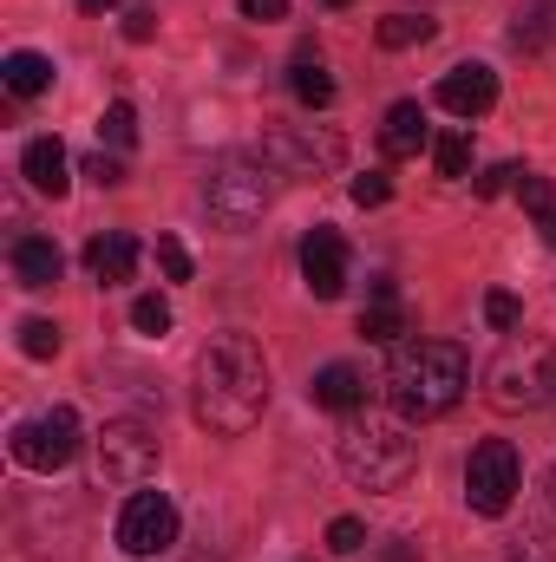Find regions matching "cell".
I'll list each match as a JSON object with an SVG mask.
<instances>
[{
	"label": "cell",
	"instance_id": "cell-1",
	"mask_svg": "<svg viewBox=\"0 0 556 562\" xmlns=\"http://www.w3.org/2000/svg\"><path fill=\"white\" fill-rule=\"evenodd\" d=\"M269 413V360L249 334H216L197 353V419L223 438L249 431Z\"/></svg>",
	"mask_w": 556,
	"mask_h": 562
},
{
	"label": "cell",
	"instance_id": "cell-2",
	"mask_svg": "<svg viewBox=\"0 0 556 562\" xmlns=\"http://www.w3.org/2000/svg\"><path fill=\"white\" fill-rule=\"evenodd\" d=\"M465 386H471V360H465L458 340H407V347L393 353V373H387L393 413L413 419V425L445 419V413L465 400Z\"/></svg>",
	"mask_w": 556,
	"mask_h": 562
},
{
	"label": "cell",
	"instance_id": "cell-3",
	"mask_svg": "<svg viewBox=\"0 0 556 562\" xmlns=\"http://www.w3.org/2000/svg\"><path fill=\"white\" fill-rule=\"evenodd\" d=\"M341 471L360 491H407L419 471L413 419H400V413H354L347 431H341Z\"/></svg>",
	"mask_w": 556,
	"mask_h": 562
},
{
	"label": "cell",
	"instance_id": "cell-4",
	"mask_svg": "<svg viewBox=\"0 0 556 562\" xmlns=\"http://www.w3.org/2000/svg\"><path fill=\"white\" fill-rule=\"evenodd\" d=\"M269 203H276V164L263 150H223V157H210V170H203V210H210V223L249 229V223H263Z\"/></svg>",
	"mask_w": 556,
	"mask_h": 562
},
{
	"label": "cell",
	"instance_id": "cell-5",
	"mask_svg": "<svg viewBox=\"0 0 556 562\" xmlns=\"http://www.w3.org/2000/svg\"><path fill=\"white\" fill-rule=\"evenodd\" d=\"M485 393H491V406H498V413H537V406H551V393H556V347H551V340H511V347L491 360Z\"/></svg>",
	"mask_w": 556,
	"mask_h": 562
},
{
	"label": "cell",
	"instance_id": "cell-6",
	"mask_svg": "<svg viewBox=\"0 0 556 562\" xmlns=\"http://www.w3.org/2000/svg\"><path fill=\"white\" fill-rule=\"evenodd\" d=\"M7 451H13L20 471H40V477L66 471V464L79 458V413H73V406H53V413H40V419L13 425Z\"/></svg>",
	"mask_w": 556,
	"mask_h": 562
},
{
	"label": "cell",
	"instance_id": "cell-7",
	"mask_svg": "<svg viewBox=\"0 0 556 562\" xmlns=\"http://www.w3.org/2000/svg\"><path fill=\"white\" fill-rule=\"evenodd\" d=\"M518 491H524L518 451H511L504 438H485V445L471 451V464H465V504H471L478 517H504V510L518 504Z\"/></svg>",
	"mask_w": 556,
	"mask_h": 562
},
{
	"label": "cell",
	"instance_id": "cell-8",
	"mask_svg": "<svg viewBox=\"0 0 556 562\" xmlns=\"http://www.w3.org/2000/svg\"><path fill=\"white\" fill-rule=\"evenodd\" d=\"M263 157L276 164V177H327V170H341L347 144L334 132H314V125H281L263 138Z\"/></svg>",
	"mask_w": 556,
	"mask_h": 562
},
{
	"label": "cell",
	"instance_id": "cell-9",
	"mask_svg": "<svg viewBox=\"0 0 556 562\" xmlns=\"http://www.w3.org/2000/svg\"><path fill=\"white\" fill-rule=\"evenodd\" d=\"M151 471H157V431L144 419H105V431H99V477L144 484Z\"/></svg>",
	"mask_w": 556,
	"mask_h": 562
},
{
	"label": "cell",
	"instance_id": "cell-10",
	"mask_svg": "<svg viewBox=\"0 0 556 562\" xmlns=\"http://www.w3.org/2000/svg\"><path fill=\"white\" fill-rule=\"evenodd\" d=\"M177 543V504L164 491H132V504L119 510V550L125 557H164Z\"/></svg>",
	"mask_w": 556,
	"mask_h": 562
},
{
	"label": "cell",
	"instance_id": "cell-11",
	"mask_svg": "<svg viewBox=\"0 0 556 562\" xmlns=\"http://www.w3.org/2000/svg\"><path fill=\"white\" fill-rule=\"evenodd\" d=\"M301 281H308V294L314 301H341V288H347V243H341V229H308L301 236Z\"/></svg>",
	"mask_w": 556,
	"mask_h": 562
},
{
	"label": "cell",
	"instance_id": "cell-12",
	"mask_svg": "<svg viewBox=\"0 0 556 562\" xmlns=\"http://www.w3.org/2000/svg\"><path fill=\"white\" fill-rule=\"evenodd\" d=\"M438 105H445L452 119H465V125L485 119V112L498 105V72L478 66V59H471V66H452V72L438 79Z\"/></svg>",
	"mask_w": 556,
	"mask_h": 562
},
{
	"label": "cell",
	"instance_id": "cell-13",
	"mask_svg": "<svg viewBox=\"0 0 556 562\" xmlns=\"http://www.w3.org/2000/svg\"><path fill=\"white\" fill-rule=\"evenodd\" d=\"M400 334H407V301H400V288L380 276L367 288V307H360V340H374V347H400Z\"/></svg>",
	"mask_w": 556,
	"mask_h": 562
},
{
	"label": "cell",
	"instance_id": "cell-14",
	"mask_svg": "<svg viewBox=\"0 0 556 562\" xmlns=\"http://www.w3.org/2000/svg\"><path fill=\"white\" fill-rule=\"evenodd\" d=\"M20 177H26L40 196H66V190H73V157H66V144L33 138L26 150H20Z\"/></svg>",
	"mask_w": 556,
	"mask_h": 562
},
{
	"label": "cell",
	"instance_id": "cell-15",
	"mask_svg": "<svg viewBox=\"0 0 556 562\" xmlns=\"http://www.w3.org/2000/svg\"><path fill=\"white\" fill-rule=\"evenodd\" d=\"M380 150H387V157H419V150H432V125H425V105H419V99L387 105V119H380Z\"/></svg>",
	"mask_w": 556,
	"mask_h": 562
},
{
	"label": "cell",
	"instance_id": "cell-16",
	"mask_svg": "<svg viewBox=\"0 0 556 562\" xmlns=\"http://www.w3.org/2000/svg\"><path fill=\"white\" fill-rule=\"evenodd\" d=\"M86 269H92L99 288L132 281V269H138V243H132L125 229H105V236H92V243H86Z\"/></svg>",
	"mask_w": 556,
	"mask_h": 562
},
{
	"label": "cell",
	"instance_id": "cell-17",
	"mask_svg": "<svg viewBox=\"0 0 556 562\" xmlns=\"http://www.w3.org/2000/svg\"><path fill=\"white\" fill-rule=\"evenodd\" d=\"M59 276H66V256H59L53 236H20L13 243V281L20 288H53Z\"/></svg>",
	"mask_w": 556,
	"mask_h": 562
},
{
	"label": "cell",
	"instance_id": "cell-18",
	"mask_svg": "<svg viewBox=\"0 0 556 562\" xmlns=\"http://www.w3.org/2000/svg\"><path fill=\"white\" fill-rule=\"evenodd\" d=\"M314 406H327V413H367V380L347 367V360H334V367H321L314 373Z\"/></svg>",
	"mask_w": 556,
	"mask_h": 562
},
{
	"label": "cell",
	"instance_id": "cell-19",
	"mask_svg": "<svg viewBox=\"0 0 556 562\" xmlns=\"http://www.w3.org/2000/svg\"><path fill=\"white\" fill-rule=\"evenodd\" d=\"M0 86H7L13 99H40V92L53 86V59H46V53H7V59H0Z\"/></svg>",
	"mask_w": 556,
	"mask_h": 562
},
{
	"label": "cell",
	"instance_id": "cell-20",
	"mask_svg": "<svg viewBox=\"0 0 556 562\" xmlns=\"http://www.w3.org/2000/svg\"><path fill=\"white\" fill-rule=\"evenodd\" d=\"M551 40H556V0H518L511 46H518V53H544Z\"/></svg>",
	"mask_w": 556,
	"mask_h": 562
},
{
	"label": "cell",
	"instance_id": "cell-21",
	"mask_svg": "<svg viewBox=\"0 0 556 562\" xmlns=\"http://www.w3.org/2000/svg\"><path fill=\"white\" fill-rule=\"evenodd\" d=\"M288 92H294L308 112H321V105H334V72H327L321 59H294V72H288Z\"/></svg>",
	"mask_w": 556,
	"mask_h": 562
},
{
	"label": "cell",
	"instance_id": "cell-22",
	"mask_svg": "<svg viewBox=\"0 0 556 562\" xmlns=\"http://www.w3.org/2000/svg\"><path fill=\"white\" fill-rule=\"evenodd\" d=\"M432 40V20L425 13H387L380 20V46L387 53H407V46H425Z\"/></svg>",
	"mask_w": 556,
	"mask_h": 562
},
{
	"label": "cell",
	"instance_id": "cell-23",
	"mask_svg": "<svg viewBox=\"0 0 556 562\" xmlns=\"http://www.w3.org/2000/svg\"><path fill=\"white\" fill-rule=\"evenodd\" d=\"M99 144H112V157L138 144V112H132L125 99H119V105H105V119H99Z\"/></svg>",
	"mask_w": 556,
	"mask_h": 562
},
{
	"label": "cell",
	"instance_id": "cell-24",
	"mask_svg": "<svg viewBox=\"0 0 556 562\" xmlns=\"http://www.w3.org/2000/svg\"><path fill=\"white\" fill-rule=\"evenodd\" d=\"M432 164H438V177H465L471 170V132H438L432 138Z\"/></svg>",
	"mask_w": 556,
	"mask_h": 562
},
{
	"label": "cell",
	"instance_id": "cell-25",
	"mask_svg": "<svg viewBox=\"0 0 556 562\" xmlns=\"http://www.w3.org/2000/svg\"><path fill=\"white\" fill-rule=\"evenodd\" d=\"M20 353H26V360H53V353H59V327L40 321V314L20 321Z\"/></svg>",
	"mask_w": 556,
	"mask_h": 562
},
{
	"label": "cell",
	"instance_id": "cell-26",
	"mask_svg": "<svg viewBox=\"0 0 556 562\" xmlns=\"http://www.w3.org/2000/svg\"><path fill=\"white\" fill-rule=\"evenodd\" d=\"M347 196H354L360 210H380V203L393 196V177H387V170H360V177L347 183Z\"/></svg>",
	"mask_w": 556,
	"mask_h": 562
},
{
	"label": "cell",
	"instance_id": "cell-27",
	"mask_svg": "<svg viewBox=\"0 0 556 562\" xmlns=\"http://www.w3.org/2000/svg\"><path fill=\"white\" fill-rule=\"evenodd\" d=\"M485 321H491L498 334H511V327L524 321V301H518L511 288H491V294H485Z\"/></svg>",
	"mask_w": 556,
	"mask_h": 562
},
{
	"label": "cell",
	"instance_id": "cell-28",
	"mask_svg": "<svg viewBox=\"0 0 556 562\" xmlns=\"http://www.w3.org/2000/svg\"><path fill=\"white\" fill-rule=\"evenodd\" d=\"M327 550H334V557H360V550H367V524H360V517H334V524H327Z\"/></svg>",
	"mask_w": 556,
	"mask_h": 562
},
{
	"label": "cell",
	"instance_id": "cell-29",
	"mask_svg": "<svg viewBox=\"0 0 556 562\" xmlns=\"http://www.w3.org/2000/svg\"><path fill=\"white\" fill-rule=\"evenodd\" d=\"M132 327L138 334H170V301L164 294H138L132 301Z\"/></svg>",
	"mask_w": 556,
	"mask_h": 562
},
{
	"label": "cell",
	"instance_id": "cell-30",
	"mask_svg": "<svg viewBox=\"0 0 556 562\" xmlns=\"http://www.w3.org/2000/svg\"><path fill=\"white\" fill-rule=\"evenodd\" d=\"M518 196H524V210H531V216H551V210H556V183H551V177H537V170H524Z\"/></svg>",
	"mask_w": 556,
	"mask_h": 562
},
{
	"label": "cell",
	"instance_id": "cell-31",
	"mask_svg": "<svg viewBox=\"0 0 556 562\" xmlns=\"http://www.w3.org/2000/svg\"><path fill=\"white\" fill-rule=\"evenodd\" d=\"M157 269H164V281H190L197 269H190V249L177 243V236H157Z\"/></svg>",
	"mask_w": 556,
	"mask_h": 562
},
{
	"label": "cell",
	"instance_id": "cell-32",
	"mask_svg": "<svg viewBox=\"0 0 556 562\" xmlns=\"http://www.w3.org/2000/svg\"><path fill=\"white\" fill-rule=\"evenodd\" d=\"M518 183H524L518 164H491V170L478 177V196H504V190H518Z\"/></svg>",
	"mask_w": 556,
	"mask_h": 562
},
{
	"label": "cell",
	"instance_id": "cell-33",
	"mask_svg": "<svg viewBox=\"0 0 556 562\" xmlns=\"http://www.w3.org/2000/svg\"><path fill=\"white\" fill-rule=\"evenodd\" d=\"M86 177H92V183H99V190H112V183H125V164H119V157H105V150H99V157H86Z\"/></svg>",
	"mask_w": 556,
	"mask_h": 562
},
{
	"label": "cell",
	"instance_id": "cell-34",
	"mask_svg": "<svg viewBox=\"0 0 556 562\" xmlns=\"http://www.w3.org/2000/svg\"><path fill=\"white\" fill-rule=\"evenodd\" d=\"M151 33H157V13H151V7H132V13H125V40H132V46H144Z\"/></svg>",
	"mask_w": 556,
	"mask_h": 562
},
{
	"label": "cell",
	"instance_id": "cell-35",
	"mask_svg": "<svg viewBox=\"0 0 556 562\" xmlns=\"http://www.w3.org/2000/svg\"><path fill=\"white\" fill-rule=\"evenodd\" d=\"M243 20H288V0H243Z\"/></svg>",
	"mask_w": 556,
	"mask_h": 562
},
{
	"label": "cell",
	"instance_id": "cell-36",
	"mask_svg": "<svg viewBox=\"0 0 556 562\" xmlns=\"http://www.w3.org/2000/svg\"><path fill=\"white\" fill-rule=\"evenodd\" d=\"M380 562H419V543H407V537H393V543L380 550Z\"/></svg>",
	"mask_w": 556,
	"mask_h": 562
},
{
	"label": "cell",
	"instance_id": "cell-37",
	"mask_svg": "<svg viewBox=\"0 0 556 562\" xmlns=\"http://www.w3.org/2000/svg\"><path fill=\"white\" fill-rule=\"evenodd\" d=\"M125 0H79V13H119Z\"/></svg>",
	"mask_w": 556,
	"mask_h": 562
},
{
	"label": "cell",
	"instance_id": "cell-38",
	"mask_svg": "<svg viewBox=\"0 0 556 562\" xmlns=\"http://www.w3.org/2000/svg\"><path fill=\"white\" fill-rule=\"evenodd\" d=\"M537 223H544V243L556 249V210H551V216H537Z\"/></svg>",
	"mask_w": 556,
	"mask_h": 562
},
{
	"label": "cell",
	"instance_id": "cell-39",
	"mask_svg": "<svg viewBox=\"0 0 556 562\" xmlns=\"http://www.w3.org/2000/svg\"><path fill=\"white\" fill-rule=\"evenodd\" d=\"M321 7H354V0H321Z\"/></svg>",
	"mask_w": 556,
	"mask_h": 562
},
{
	"label": "cell",
	"instance_id": "cell-40",
	"mask_svg": "<svg viewBox=\"0 0 556 562\" xmlns=\"http://www.w3.org/2000/svg\"><path fill=\"white\" fill-rule=\"evenodd\" d=\"M551 504H556V464H551Z\"/></svg>",
	"mask_w": 556,
	"mask_h": 562
}]
</instances>
